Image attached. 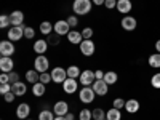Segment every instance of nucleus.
Instances as JSON below:
<instances>
[{
	"instance_id": "nucleus-21",
	"label": "nucleus",
	"mask_w": 160,
	"mask_h": 120,
	"mask_svg": "<svg viewBox=\"0 0 160 120\" xmlns=\"http://www.w3.org/2000/svg\"><path fill=\"white\" fill-rule=\"evenodd\" d=\"M11 91L15 93L16 96H24L26 91H28V87H26L24 83H21V82H18V83H13L11 85Z\"/></svg>"
},
{
	"instance_id": "nucleus-10",
	"label": "nucleus",
	"mask_w": 160,
	"mask_h": 120,
	"mask_svg": "<svg viewBox=\"0 0 160 120\" xmlns=\"http://www.w3.org/2000/svg\"><path fill=\"white\" fill-rule=\"evenodd\" d=\"M13 53H15V45H13L11 40L0 42V55L2 56H13Z\"/></svg>"
},
{
	"instance_id": "nucleus-15",
	"label": "nucleus",
	"mask_w": 160,
	"mask_h": 120,
	"mask_svg": "<svg viewBox=\"0 0 160 120\" xmlns=\"http://www.w3.org/2000/svg\"><path fill=\"white\" fill-rule=\"evenodd\" d=\"M77 80L75 78H71V77H68L66 78V82L62 83V90H64V93H68V95H72V93H75L77 91Z\"/></svg>"
},
{
	"instance_id": "nucleus-48",
	"label": "nucleus",
	"mask_w": 160,
	"mask_h": 120,
	"mask_svg": "<svg viewBox=\"0 0 160 120\" xmlns=\"http://www.w3.org/2000/svg\"><path fill=\"white\" fill-rule=\"evenodd\" d=\"M66 118H68V120H74V115L72 114H68V115H66Z\"/></svg>"
},
{
	"instance_id": "nucleus-37",
	"label": "nucleus",
	"mask_w": 160,
	"mask_h": 120,
	"mask_svg": "<svg viewBox=\"0 0 160 120\" xmlns=\"http://www.w3.org/2000/svg\"><path fill=\"white\" fill-rule=\"evenodd\" d=\"M18 82H19V74L15 72V71L10 72V83L13 85V83H18Z\"/></svg>"
},
{
	"instance_id": "nucleus-50",
	"label": "nucleus",
	"mask_w": 160,
	"mask_h": 120,
	"mask_svg": "<svg viewBox=\"0 0 160 120\" xmlns=\"http://www.w3.org/2000/svg\"><path fill=\"white\" fill-rule=\"evenodd\" d=\"M26 120H29V118H26Z\"/></svg>"
},
{
	"instance_id": "nucleus-46",
	"label": "nucleus",
	"mask_w": 160,
	"mask_h": 120,
	"mask_svg": "<svg viewBox=\"0 0 160 120\" xmlns=\"http://www.w3.org/2000/svg\"><path fill=\"white\" fill-rule=\"evenodd\" d=\"M91 2L95 3V5H98V7H99V5H104V3H106V0H91Z\"/></svg>"
},
{
	"instance_id": "nucleus-44",
	"label": "nucleus",
	"mask_w": 160,
	"mask_h": 120,
	"mask_svg": "<svg viewBox=\"0 0 160 120\" xmlns=\"http://www.w3.org/2000/svg\"><path fill=\"white\" fill-rule=\"evenodd\" d=\"M104 74H106V72H102V71H96V72H95L96 80H102V78H104Z\"/></svg>"
},
{
	"instance_id": "nucleus-20",
	"label": "nucleus",
	"mask_w": 160,
	"mask_h": 120,
	"mask_svg": "<svg viewBox=\"0 0 160 120\" xmlns=\"http://www.w3.org/2000/svg\"><path fill=\"white\" fill-rule=\"evenodd\" d=\"M68 40L71 43H74V45H80L83 42V35H82V32H77V31H71L69 34H68Z\"/></svg>"
},
{
	"instance_id": "nucleus-40",
	"label": "nucleus",
	"mask_w": 160,
	"mask_h": 120,
	"mask_svg": "<svg viewBox=\"0 0 160 120\" xmlns=\"http://www.w3.org/2000/svg\"><path fill=\"white\" fill-rule=\"evenodd\" d=\"M24 37L29 38V40L34 38V29H32V28H26V29H24Z\"/></svg>"
},
{
	"instance_id": "nucleus-36",
	"label": "nucleus",
	"mask_w": 160,
	"mask_h": 120,
	"mask_svg": "<svg viewBox=\"0 0 160 120\" xmlns=\"http://www.w3.org/2000/svg\"><path fill=\"white\" fill-rule=\"evenodd\" d=\"M82 35H83V40L91 38V37H93V29H91V28H85V29L82 31Z\"/></svg>"
},
{
	"instance_id": "nucleus-29",
	"label": "nucleus",
	"mask_w": 160,
	"mask_h": 120,
	"mask_svg": "<svg viewBox=\"0 0 160 120\" xmlns=\"http://www.w3.org/2000/svg\"><path fill=\"white\" fill-rule=\"evenodd\" d=\"M93 112V120H106V112L101 109V108H96Z\"/></svg>"
},
{
	"instance_id": "nucleus-49",
	"label": "nucleus",
	"mask_w": 160,
	"mask_h": 120,
	"mask_svg": "<svg viewBox=\"0 0 160 120\" xmlns=\"http://www.w3.org/2000/svg\"><path fill=\"white\" fill-rule=\"evenodd\" d=\"M55 120H68V118H66V117H59V115H56V117H55Z\"/></svg>"
},
{
	"instance_id": "nucleus-31",
	"label": "nucleus",
	"mask_w": 160,
	"mask_h": 120,
	"mask_svg": "<svg viewBox=\"0 0 160 120\" xmlns=\"http://www.w3.org/2000/svg\"><path fill=\"white\" fill-rule=\"evenodd\" d=\"M93 118V112L88 109H83L78 112V120H91Z\"/></svg>"
},
{
	"instance_id": "nucleus-1",
	"label": "nucleus",
	"mask_w": 160,
	"mask_h": 120,
	"mask_svg": "<svg viewBox=\"0 0 160 120\" xmlns=\"http://www.w3.org/2000/svg\"><path fill=\"white\" fill-rule=\"evenodd\" d=\"M91 5H93L91 0H74L72 10L75 15H88L91 11Z\"/></svg>"
},
{
	"instance_id": "nucleus-6",
	"label": "nucleus",
	"mask_w": 160,
	"mask_h": 120,
	"mask_svg": "<svg viewBox=\"0 0 160 120\" xmlns=\"http://www.w3.org/2000/svg\"><path fill=\"white\" fill-rule=\"evenodd\" d=\"M24 26H13V28H10L8 31V40H11V42H16V40L22 38L24 35Z\"/></svg>"
},
{
	"instance_id": "nucleus-41",
	"label": "nucleus",
	"mask_w": 160,
	"mask_h": 120,
	"mask_svg": "<svg viewBox=\"0 0 160 120\" xmlns=\"http://www.w3.org/2000/svg\"><path fill=\"white\" fill-rule=\"evenodd\" d=\"M15 93H13V91H10V93H7V95H3V99L7 101V102H13V101H15Z\"/></svg>"
},
{
	"instance_id": "nucleus-17",
	"label": "nucleus",
	"mask_w": 160,
	"mask_h": 120,
	"mask_svg": "<svg viewBox=\"0 0 160 120\" xmlns=\"http://www.w3.org/2000/svg\"><path fill=\"white\" fill-rule=\"evenodd\" d=\"M133 8V3H131V0H117V10L122 13V15H128V13L131 11Z\"/></svg>"
},
{
	"instance_id": "nucleus-34",
	"label": "nucleus",
	"mask_w": 160,
	"mask_h": 120,
	"mask_svg": "<svg viewBox=\"0 0 160 120\" xmlns=\"http://www.w3.org/2000/svg\"><path fill=\"white\" fill-rule=\"evenodd\" d=\"M38 82H42V83L48 85L50 82H53V78H51V74H48V72H43V74H40V80H38Z\"/></svg>"
},
{
	"instance_id": "nucleus-28",
	"label": "nucleus",
	"mask_w": 160,
	"mask_h": 120,
	"mask_svg": "<svg viewBox=\"0 0 160 120\" xmlns=\"http://www.w3.org/2000/svg\"><path fill=\"white\" fill-rule=\"evenodd\" d=\"M38 120H55V112H51L48 109H43L38 114Z\"/></svg>"
},
{
	"instance_id": "nucleus-42",
	"label": "nucleus",
	"mask_w": 160,
	"mask_h": 120,
	"mask_svg": "<svg viewBox=\"0 0 160 120\" xmlns=\"http://www.w3.org/2000/svg\"><path fill=\"white\" fill-rule=\"evenodd\" d=\"M2 83H10V74L3 72L2 75H0V85Z\"/></svg>"
},
{
	"instance_id": "nucleus-12",
	"label": "nucleus",
	"mask_w": 160,
	"mask_h": 120,
	"mask_svg": "<svg viewBox=\"0 0 160 120\" xmlns=\"http://www.w3.org/2000/svg\"><path fill=\"white\" fill-rule=\"evenodd\" d=\"M120 24H122V28H123L125 31H128V32L135 31V29H136V26H138L136 19L133 18V16H130V15H125V16L122 18V21H120Z\"/></svg>"
},
{
	"instance_id": "nucleus-7",
	"label": "nucleus",
	"mask_w": 160,
	"mask_h": 120,
	"mask_svg": "<svg viewBox=\"0 0 160 120\" xmlns=\"http://www.w3.org/2000/svg\"><path fill=\"white\" fill-rule=\"evenodd\" d=\"M93 91L96 93L98 96H104V95H108V90H109V85L104 82V78L102 80H95V83L91 85Z\"/></svg>"
},
{
	"instance_id": "nucleus-39",
	"label": "nucleus",
	"mask_w": 160,
	"mask_h": 120,
	"mask_svg": "<svg viewBox=\"0 0 160 120\" xmlns=\"http://www.w3.org/2000/svg\"><path fill=\"white\" fill-rule=\"evenodd\" d=\"M104 7L108 10H112V8H117V0H106Z\"/></svg>"
},
{
	"instance_id": "nucleus-24",
	"label": "nucleus",
	"mask_w": 160,
	"mask_h": 120,
	"mask_svg": "<svg viewBox=\"0 0 160 120\" xmlns=\"http://www.w3.org/2000/svg\"><path fill=\"white\" fill-rule=\"evenodd\" d=\"M117 80H118V74L114 72V71H109V72H106V74H104V82L108 83V85H114V83H117Z\"/></svg>"
},
{
	"instance_id": "nucleus-25",
	"label": "nucleus",
	"mask_w": 160,
	"mask_h": 120,
	"mask_svg": "<svg viewBox=\"0 0 160 120\" xmlns=\"http://www.w3.org/2000/svg\"><path fill=\"white\" fill-rule=\"evenodd\" d=\"M26 80H28L29 83H37L38 80H40V74H37V71L35 69H31V71H28L26 72Z\"/></svg>"
},
{
	"instance_id": "nucleus-38",
	"label": "nucleus",
	"mask_w": 160,
	"mask_h": 120,
	"mask_svg": "<svg viewBox=\"0 0 160 120\" xmlns=\"http://www.w3.org/2000/svg\"><path fill=\"white\" fill-rule=\"evenodd\" d=\"M10 91H11V83H2L0 85V93H2V95H7Z\"/></svg>"
},
{
	"instance_id": "nucleus-19",
	"label": "nucleus",
	"mask_w": 160,
	"mask_h": 120,
	"mask_svg": "<svg viewBox=\"0 0 160 120\" xmlns=\"http://www.w3.org/2000/svg\"><path fill=\"white\" fill-rule=\"evenodd\" d=\"M48 50V42L43 38H40V40H35V43H34V51L37 53V55H43V53Z\"/></svg>"
},
{
	"instance_id": "nucleus-8",
	"label": "nucleus",
	"mask_w": 160,
	"mask_h": 120,
	"mask_svg": "<svg viewBox=\"0 0 160 120\" xmlns=\"http://www.w3.org/2000/svg\"><path fill=\"white\" fill-rule=\"evenodd\" d=\"M53 112H55V115L66 117L69 114V104L66 101H58V102H55V106H53Z\"/></svg>"
},
{
	"instance_id": "nucleus-18",
	"label": "nucleus",
	"mask_w": 160,
	"mask_h": 120,
	"mask_svg": "<svg viewBox=\"0 0 160 120\" xmlns=\"http://www.w3.org/2000/svg\"><path fill=\"white\" fill-rule=\"evenodd\" d=\"M139 108H141V104H139L138 99H128V101L125 102V111H127L128 114H136V112L139 111Z\"/></svg>"
},
{
	"instance_id": "nucleus-5",
	"label": "nucleus",
	"mask_w": 160,
	"mask_h": 120,
	"mask_svg": "<svg viewBox=\"0 0 160 120\" xmlns=\"http://www.w3.org/2000/svg\"><path fill=\"white\" fill-rule=\"evenodd\" d=\"M51 78L55 83H64L66 78H68V69H62V68H55L51 71Z\"/></svg>"
},
{
	"instance_id": "nucleus-45",
	"label": "nucleus",
	"mask_w": 160,
	"mask_h": 120,
	"mask_svg": "<svg viewBox=\"0 0 160 120\" xmlns=\"http://www.w3.org/2000/svg\"><path fill=\"white\" fill-rule=\"evenodd\" d=\"M48 42L50 43H58V35H53V37L48 35Z\"/></svg>"
},
{
	"instance_id": "nucleus-9",
	"label": "nucleus",
	"mask_w": 160,
	"mask_h": 120,
	"mask_svg": "<svg viewBox=\"0 0 160 120\" xmlns=\"http://www.w3.org/2000/svg\"><path fill=\"white\" fill-rule=\"evenodd\" d=\"M80 51H82L83 56H93L95 55V43H93V40L91 38L83 40V42L80 43Z\"/></svg>"
},
{
	"instance_id": "nucleus-47",
	"label": "nucleus",
	"mask_w": 160,
	"mask_h": 120,
	"mask_svg": "<svg viewBox=\"0 0 160 120\" xmlns=\"http://www.w3.org/2000/svg\"><path fill=\"white\" fill-rule=\"evenodd\" d=\"M155 50H157V53H160V40L155 42Z\"/></svg>"
},
{
	"instance_id": "nucleus-27",
	"label": "nucleus",
	"mask_w": 160,
	"mask_h": 120,
	"mask_svg": "<svg viewBox=\"0 0 160 120\" xmlns=\"http://www.w3.org/2000/svg\"><path fill=\"white\" fill-rule=\"evenodd\" d=\"M51 31H55V26H53L50 21H43L42 24H40V32H42L43 35H50Z\"/></svg>"
},
{
	"instance_id": "nucleus-30",
	"label": "nucleus",
	"mask_w": 160,
	"mask_h": 120,
	"mask_svg": "<svg viewBox=\"0 0 160 120\" xmlns=\"http://www.w3.org/2000/svg\"><path fill=\"white\" fill-rule=\"evenodd\" d=\"M80 69L77 68V66H71V68L68 69V77H71V78H77V77H80Z\"/></svg>"
},
{
	"instance_id": "nucleus-23",
	"label": "nucleus",
	"mask_w": 160,
	"mask_h": 120,
	"mask_svg": "<svg viewBox=\"0 0 160 120\" xmlns=\"http://www.w3.org/2000/svg\"><path fill=\"white\" fill-rule=\"evenodd\" d=\"M45 91H47V85H45V83H42V82L34 83V87H32L34 96H43V95H45Z\"/></svg>"
},
{
	"instance_id": "nucleus-43",
	"label": "nucleus",
	"mask_w": 160,
	"mask_h": 120,
	"mask_svg": "<svg viewBox=\"0 0 160 120\" xmlns=\"http://www.w3.org/2000/svg\"><path fill=\"white\" fill-rule=\"evenodd\" d=\"M68 22H69L71 28H75V26L78 24V19H77L75 16H69V18H68Z\"/></svg>"
},
{
	"instance_id": "nucleus-16",
	"label": "nucleus",
	"mask_w": 160,
	"mask_h": 120,
	"mask_svg": "<svg viewBox=\"0 0 160 120\" xmlns=\"http://www.w3.org/2000/svg\"><path fill=\"white\" fill-rule=\"evenodd\" d=\"M10 21H11V26H24V13L19 10H15L10 15Z\"/></svg>"
},
{
	"instance_id": "nucleus-33",
	"label": "nucleus",
	"mask_w": 160,
	"mask_h": 120,
	"mask_svg": "<svg viewBox=\"0 0 160 120\" xmlns=\"http://www.w3.org/2000/svg\"><path fill=\"white\" fill-rule=\"evenodd\" d=\"M10 24H11V21H10V16L8 15H2V16H0V28H2V29L8 28Z\"/></svg>"
},
{
	"instance_id": "nucleus-32",
	"label": "nucleus",
	"mask_w": 160,
	"mask_h": 120,
	"mask_svg": "<svg viewBox=\"0 0 160 120\" xmlns=\"http://www.w3.org/2000/svg\"><path fill=\"white\" fill-rule=\"evenodd\" d=\"M151 85H152L155 90H160V72H157V74H154V75L151 77Z\"/></svg>"
},
{
	"instance_id": "nucleus-26",
	"label": "nucleus",
	"mask_w": 160,
	"mask_h": 120,
	"mask_svg": "<svg viewBox=\"0 0 160 120\" xmlns=\"http://www.w3.org/2000/svg\"><path fill=\"white\" fill-rule=\"evenodd\" d=\"M148 62H149L151 68L160 69V53H154V55H151L149 59H148Z\"/></svg>"
},
{
	"instance_id": "nucleus-2",
	"label": "nucleus",
	"mask_w": 160,
	"mask_h": 120,
	"mask_svg": "<svg viewBox=\"0 0 160 120\" xmlns=\"http://www.w3.org/2000/svg\"><path fill=\"white\" fill-rule=\"evenodd\" d=\"M48 68H50V61L47 56L43 55H38L34 61V69L38 72V74H43V72H48Z\"/></svg>"
},
{
	"instance_id": "nucleus-4",
	"label": "nucleus",
	"mask_w": 160,
	"mask_h": 120,
	"mask_svg": "<svg viewBox=\"0 0 160 120\" xmlns=\"http://www.w3.org/2000/svg\"><path fill=\"white\" fill-rule=\"evenodd\" d=\"M80 83H82V87H91L93 83H95V80H96V75L93 71L90 69H85L82 74H80Z\"/></svg>"
},
{
	"instance_id": "nucleus-3",
	"label": "nucleus",
	"mask_w": 160,
	"mask_h": 120,
	"mask_svg": "<svg viewBox=\"0 0 160 120\" xmlns=\"http://www.w3.org/2000/svg\"><path fill=\"white\" fill-rule=\"evenodd\" d=\"M95 96H96V93L93 91V88H91V87H83L82 90H80V93H78L80 101L85 102V104L93 102V101H95Z\"/></svg>"
},
{
	"instance_id": "nucleus-35",
	"label": "nucleus",
	"mask_w": 160,
	"mask_h": 120,
	"mask_svg": "<svg viewBox=\"0 0 160 120\" xmlns=\"http://www.w3.org/2000/svg\"><path fill=\"white\" fill-rule=\"evenodd\" d=\"M125 99H122V98H115L114 99V102H112V108H117V109H122V108H125Z\"/></svg>"
},
{
	"instance_id": "nucleus-11",
	"label": "nucleus",
	"mask_w": 160,
	"mask_h": 120,
	"mask_svg": "<svg viewBox=\"0 0 160 120\" xmlns=\"http://www.w3.org/2000/svg\"><path fill=\"white\" fill-rule=\"evenodd\" d=\"M71 32V26H69V22H68V19L66 21H58V22H55V34L56 35H68Z\"/></svg>"
},
{
	"instance_id": "nucleus-22",
	"label": "nucleus",
	"mask_w": 160,
	"mask_h": 120,
	"mask_svg": "<svg viewBox=\"0 0 160 120\" xmlns=\"http://www.w3.org/2000/svg\"><path fill=\"white\" fill-rule=\"evenodd\" d=\"M106 120H122V112L117 108H111L106 112Z\"/></svg>"
},
{
	"instance_id": "nucleus-13",
	"label": "nucleus",
	"mask_w": 160,
	"mask_h": 120,
	"mask_svg": "<svg viewBox=\"0 0 160 120\" xmlns=\"http://www.w3.org/2000/svg\"><path fill=\"white\" fill-rule=\"evenodd\" d=\"M13 68H15V62H13L11 56H2L0 58V71L2 72H13Z\"/></svg>"
},
{
	"instance_id": "nucleus-14",
	"label": "nucleus",
	"mask_w": 160,
	"mask_h": 120,
	"mask_svg": "<svg viewBox=\"0 0 160 120\" xmlns=\"http://www.w3.org/2000/svg\"><path fill=\"white\" fill-rule=\"evenodd\" d=\"M31 114V106L28 102H21L18 108H16V117L21 118V120H26Z\"/></svg>"
}]
</instances>
